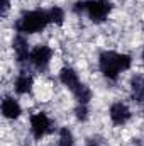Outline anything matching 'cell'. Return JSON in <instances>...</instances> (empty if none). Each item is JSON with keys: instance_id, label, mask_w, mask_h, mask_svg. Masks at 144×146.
<instances>
[{"instance_id": "cell-1", "label": "cell", "mask_w": 144, "mask_h": 146, "mask_svg": "<svg viewBox=\"0 0 144 146\" xmlns=\"http://www.w3.org/2000/svg\"><path fill=\"white\" fill-rule=\"evenodd\" d=\"M49 24V15L44 10H31L17 22V31L22 34H36Z\"/></svg>"}, {"instance_id": "cell-2", "label": "cell", "mask_w": 144, "mask_h": 146, "mask_svg": "<svg viewBox=\"0 0 144 146\" xmlns=\"http://www.w3.org/2000/svg\"><path fill=\"white\" fill-rule=\"evenodd\" d=\"M119 56L120 53H115V51H104L100 54V70L108 80H117L119 73L122 72Z\"/></svg>"}, {"instance_id": "cell-3", "label": "cell", "mask_w": 144, "mask_h": 146, "mask_svg": "<svg viewBox=\"0 0 144 146\" xmlns=\"http://www.w3.org/2000/svg\"><path fill=\"white\" fill-rule=\"evenodd\" d=\"M112 10L110 0H88L87 2V14L92 22H104Z\"/></svg>"}, {"instance_id": "cell-4", "label": "cell", "mask_w": 144, "mask_h": 146, "mask_svg": "<svg viewBox=\"0 0 144 146\" xmlns=\"http://www.w3.org/2000/svg\"><path fill=\"white\" fill-rule=\"evenodd\" d=\"M31 129L36 139H41L46 133L51 131V119L44 112H37L31 117Z\"/></svg>"}, {"instance_id": "cell-5", "label": "cell", "mask_w": 144, "mask_h": 146, "mask_svg": "<svg viewBox=\"0 0 144 146\" xmlns=\"http://www.w3.org/2000/svg\"><path fill=\"white\" fill-rule=\"evenodd\" d=\"M51 48L46 46V44H39L36 46L32 51H31V56H29V61L36 66V68H46L51 61Z\"/></svg>"}, {"instance_id": "cell-6", "label": "cell", "mask_w": 144, "mask_h": 146, "mask_svg": "<svg viewBox=\"0 0 144 146\" xmlns=\"http://www.w3.org/2000/svg\"><path fill=\"white\" fill-rule=\"evenodd\" d=\"M110 119H112L114 124L122 126V124H126V122L131 119V110H129V107H127L126 104L115 102V104L110 107Z\"/></svg>"}, {"instance_id": "cell-7", "label": "cell", "mask_w": 144, "mask_h": 146, "mask_svg": "<svg viewBox=\"0 0 144 146\" xmlns=\"http://www.w3.org/2000/svg\"><path fill=\"white\" fill-rule=\"evenodd\" d=\"M12 46H14V51H15V56H17V61H26V60H29V56H31V51H29V44H27V39L22 36V34H19V36L14 37V42H12Z\"/></svg>"}, {"instance_id": "cell-8", "label": "cell", "mask_w": 144, "mask_h": 146, "mask_svg": "<svg viewBox=\"0 0 144 146\" xmlns=\"http://www.w3.org/2000/svg\"><path fill=\"white\" fill-rule=\"evenodd\" d=\"M20 112H22V109H20L19 102L14 97H5L2 100V114H3V117H7V119H17L20 115Z\"/></svg>"}, {"instance_id": "cell-9", "label": "cell", "mask_w": 144, "mask_h": 146, "mask_svg": "<svg viewBox=\"0 0 144 146\" xmlns=\"http://www.w3.org/2000/svg\"><path fill=\"white\" fill-rule=\"evenodd\" d=\"M59 80L65 87H68L71 92H75L80 85V78H78V73L75 72L73 68H63L59 72Z\"/></svg>"}, {"instance_id": "cell-10", "label": "cell", "mask_w": 144, "mask_h": 146, "mask_svg": "<svg viewBox=\"0 0 144 146\" xmlns=\"http://www.w3.org/2000/svg\"><path fill=\"white\" fill-rule=\"evenodd\" d=\"M32 85H34V78L27 72H22L15 78V92L17 94H29Z\"/></svg>"}, {"instance_id": "cell-11", "label": "cell", "mask_w": 144, "mask_h": 146, "mask_svg": "<svg viewBox=\"0 0 144 146\" xmlns=\"http://www.w3.org/2000/svg\"><path fill=\"white\" fill-rule=\"evenodd\" d=\"M131 94L136 102H144V78L134 76L131 82Z\"/></svg>"}, {"instance_id": "cell-12", "label": "cell", "mask_w": 144, "mask_h": 146, "mask_svg": "<svg viewBox=\"0 0 144 146\" xmlns=\"http://www.w3.org/2000/svg\"><path fill=\"white\" fill-rule=\"evenodd\" d=\"M73 94H75V97H76L78 104H81V106H87V104L92 100V90H90L87 85H83V83H80V85H78V88H76Z\"/></svg>"}, {"instance_id": "cell-13", "label": "cell", "mask_w": 144, "mask_h": 146, "mask_svg": "<svg viewBox=\"0 0 144 146\" xmlns=\"http://www.w3.org/2000/svg\"><path fill=\"white\" fill-rule=\"evenodd\" d=\"M48 15H49V22H53V24H56V26H61V24L65 22V10L59 9V7H53V9L48 12Z\"/></svg>"}, {"instance_id": "cell-14", "label": "cell", "mask_w": 144, "mask_h": 146, "mask_svg": "<svg viewBox=\"0 0 144 146\" xmlns=\"http://www.w3.org/2000/svg\"><path fill=\"white\" fill-rule=\"evenodd\" d=\"M58 146H73V134L68 127H61Z\"/></svg>"}, {"instance_id": "cell-15", "label": "cell", "mask_w": 144, "mask_h": 146, "mask_svg": "<svg viewBox=\"0 0 144 146\" xmlns=\"http://www.w3.org/2000/svg\"><path fill=\"white\" fill-rule=\"evenodd\" d=\"M75 114H76V119H78V121H87V119H88V110H87V106L78 104V107H76V110H75Z\"/></svg>"}, {"instance_id": "cell-16", "label": "cell", "mask_w": 144, "mask_h": 146, "mask_svg": "<svg viewBox=\"0 0 144 146\" xmlns=\"http://www.w3.org/2000/svg\"><path fill=\"white\" fill-rule=\"evenodd\" d=\"M119 60H120V68H122V72L131 68L132 60H131V56H129V54H120V56H119Z\"/></svg>"}, {"instance_id": "cell-17", "label": "cell", "mask_w": 144, "mask_h": 146, "mask_svg": "<svg viewBox=\"0 0 144 146\" xmlns=\"http://www.w3.org/2000/svg\"><path fill=\"white\" fill-rule=\"evenodd\" d=\"M83 10H87V2H76V3H75V12L80 14V12H83Z\"/></svg>"}, {"instance_id": "cell-18", "label": "cell", "mask_w": 144, "mask_h": 146, "mask_svg": "<svg viewBox=\"0 0 144 146\" xmlns=\"http://www.w3.org/2000/svg\"><path fill=\"white\" fill-rule=\"evenodd\" d=\"M9 5H10V2H9V0H2V15H5V14H7Z\"/></svg>"}]
</instances>
